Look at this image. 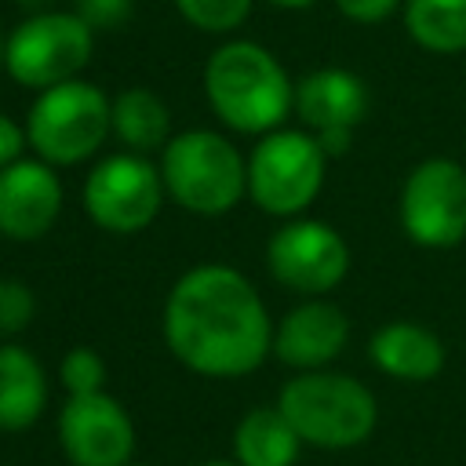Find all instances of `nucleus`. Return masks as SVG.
Wrapping results in <instances>:
<instances>
[{
    "mask_svg": "<svg viewBox=\"0 0 466 466\" xmlns=\"http://www.w3.org/2000/svg\"><path fill=\"white\" fill-rule=\"evenodd\" d=\"M164 342L189 371L237 379L273 353V320L240 269L204 262L186 269L167 291Z\"/></svg>",
    "mask_w": 466,
    "mask_h": 466,
    "instance_id": "obj_1",
    "label": "nucleus"
},
{
    "mask_svg": "<svg viewBox=\"0 0 466 466\" xmlns=\"http://www.w3.org/2000/svg\"><path fill=\"white\" fill-rule=\"evenodd\" d=\"M266 266L288 291L324 299L350 269V244L320 218H288L266 244Z\"/></svg>",
    "mask_w": 466,
    "mask_h": 466,
    "instance_id": "obj_10",
    "label": "nucleus"
},
{
    "mask_svg": "<svg viewBox=\"0 0 466 466\" xmlns=\"http://www.w3.org/2000/svg\"><path fill=\"white\" fill-rule=\"evenodd\" d=\"M25 146H29L25 127H18L7 113H0V167L22 160V149H25Z\"/></svg>",
    "mask_w": 466,
    "mask_h": 466,
    "instance_id": "obj_25",
    "label": "nucleus"
},
{
    "mask_svg": "<svg viewBox=\"0 0 466 466\" xmlns=\"http://www.w3.org/2000/svg\"><path fill=\"white\" fill-rule=\"evenodd\" d=\"M4 51H7V33H0V69H4Z\"/></svg>",
    "mask_w": 466,
    "mask_h": 466,
    "instance_id": "obj_28",
    "label": "nucleus"
},
{
    "mask_svg": "<svg viewBox=\"0 0 466 466\" xmlns=\"http://www.w3.org/2000/svg\"><path fill=\"white\" fill-rule=\"evenodd\" d=\"M47 404L44 364L25 346H0V430H29Z\"/></svg>",
    "mask_w": 466,
    "mask_h": 466,
    "instance_id": "obj_16",
    "label": "nucleus"
},
{
    "mask_svg": "<svg viewBox=\"0 0 466 466\" xmlns=\"http://www.w3.org/2000/svg\"><path fill=\"white\" fill-rule=\"evenodd\" d=\"M328 157L313 131L277 127L262 135L248 157V197L258 211L299 218L324 186Z\"/></svg>",
    "mask_w": 466,
    "mask_h": 466,
    "instance_id": "obj_7",
    "label": "nucleus"
},
{
    "mask_svg": "<svg viewBox=\"0 0 466 466\" xmlns=\"http://www.w3.org/2000/svg\"><path fill=\"white\" fill-rule=\"evenodd\" d=\"M299 448L302 441L277 404L251 408L233 430V459L240 466H295Z\"/></svg>",
    "mask_w": 466,
    "mask_h": 466,
    "instance_id": "obj_17",
    "label": "nucleus"
},
{
    "mask_svg": "<svg viewBox=\"0 0 466 466\" xmlns=\"http://www.w3.org/2000/svg\"><path fill=\"white\" fill-rule=\"evenodd\" d=\"M62 211V182L40 157L0 167V233L7 240H40Z\"/></svg>",
    "mask_w": 466,
    "mask_h": 466,
    "instance_id": "obj_12",
    "label": "nucleus"
},
{
    "mask_svg": "<svg viewBox=\"0 0 466 466\" xmlns=\"http://www.w3.org/2000/svg\"><path fill=\"white\" fill-rule=\"evenodd\" d=\"M164 204V178L153 160L142 153H109L84 178V211L87 218L116 237L142 233L153 226Z\"/></svg>",
    "mask_w": 466,
    "mask_h": 466,
    "instance_id": "obj_8",
    "label": "nucleus"
},
{
    "mask_svg": "<svg viewBox=\"0 0 466 466\" xmlns=\"http://www.w3.org/2000/svg\"><path fill=\"white\" fill-rule=\"evenodd\" d=\"M295 113L313 135L353 131L368 113V84L353 69L320 66L295 84Z\"/></svg>",
    "mask_w": 466,
    "mask_h": 466,
    "instance_id": "obj_14",
    "label": "nucleus"
},
{
    "mask_svg": "<svg viewBox=\"0 0 466 466\" xmlns=\"http://www.w3.org/2000/svg\"><path fill=\"white\" fill-rule=\"evenodd\" d=\"M109 135H113V98L98 84L80 76L36 91L25 116L29 149L51 167H69L95 157Z\"/></svg>",
    "mask_w": 466,
    "mask_h": 466,
    "instance_id": "obj_5",
    "label": "nucleus"
},
{
    "mask_svg": "<svg viewBox=\"0 0 466 466\" xmlns=\"http://www.w3.org/2000/svg\"><path fill=\"white\" fill-rule=\"evenodd\" d=\"M127 466H146V462H127Z\"/></svg>",
    "mask_w": 466,
    "mask_h": 466,
    "instance_id": "obj_29",
    "label": "nucleus"
},
{
    "mask_svg": "<svg viewBox=\"0 0 466 466\" xmlns=\"http://www.w3.org/2000/svg\"><path fill=\"white\" fill-rule=\"evenodd\" d=\"M164 193L193 215L215 218L233 211L248 193V160L240 149L208 127L178 131L160 149Z\"/></svg>",
    "mask_w": 466,
    "mask_h": 466,
    "instance_id": "obj_4",
    "label": "nucleus"
},
{
    "mask_svg": "<svg viewBox=\"0 0 466 466\" xmlns=\"http://www.w3.org/2000/svg\"><path fill=\"white\" fill-rule=\"evenodd\" d=\"M371 364L400 382H430L444 371V342L415 324V320H390L368 342Z\"/></svg>",
    "mask_w": 466,
    "mask_h": 466,
    "instance_id": "obj_15",
    "label": "nucleus"
},
{
    "mask_svg": "<svg viewBox=\"0 0 466 466\" xmlns=\"http://www.w3.org/2000/svg\"><path fill=\"white\" fill-rule=\"evenodd\" d=\"M204 95L211 113L240 135H269L295 109L288 69L255 40H226L204 62Z\"/></svg>",
    "mask_w": 466,
    "mask_h": 466,
    "instance_id": "obj_2",
    "label": "nucleus"
},
{
    "mask_svg": "<svg viewBox=\"0 0 466 466\" xmlns=\"http://www.w3.org/2000/svg\"><path fill=\"white\" fill-rule=\"evenodd\" d=\"M58 444L73 466H127L135 455V426L116 397H66L58 411Z\"/></svg>",
    "mask_w": 466,
    "mask_h": 466,
    "instance_id": "obj_11",
    "label": "nucleus"
},
{
    "mask_svg": "<svg viewBox=\"0 0 466 466\" xmlns=\"http://www.w3.org/2000/svg\"><path fill=\"white\" fill-rule=\"evenodd\" d=\"M36 313V295L29 284L15 280V277H4L0 280V335H18L29 328Z\"/></svg>",
    "mask_w": 466,
    "mask_h": 466,
    "instance_id": "obj_22",
    "label": "nucleus"
},
{
    "mask_svg": "<svg viewBox=\"0 0 466 466\" xmlns=\"http://www.w3.org/2000/svg\"><path fill=\"white\" fill-rule=\"evenodd\" d=\"M58 379H62L66 397L102 393L106 390V360L91 346H73V350H66V357L58 364Z\"/></svg>",
    "mask_w": 466,
    "mask_h": 466,
    "instance_id": "obj_21",
    "label": "nucleus"
},
{
    "mask_svg": "<svg viewBox=\"0 0 466 466\" xmlns=\"http://www.w3.org/2000/svg\"><path fill=\"white\" fill-rule=\"evenodd\" d=\"M350 342V317L328 299H306L273 328V357L295 371L328 368Z\"/></svg>",
    "mask_w": 466,
    "mask_h": 466,
    "instance_id": "obj_13",
    "label": "nucleus"
},
{
    "mask_svg": "<svg viewBox=\"0 0 466 466\" xmlns=\"http://www.w3.org/2000/svg\"><path fill=\"white\" fill-rule=\"evenodd\" d=\"M400 226L419 248H455L466 240V167L451 157L419 160L400 186Z\"/></svg>",
    "mask_w": 466,
    "mask_h": 466,
    "instance_id": "obj_9",
    "label": "nucleus"
},
{
    "mask_svg": "<svg viewBox=\"0 0 466 466\" xmlns=\"http://www.w3.org/2000/svg\"><path fill=\"white\" fill-rule=\"evenodd\" d=\"M335 7L342 18H350L357 25H379L400 7V0H335Z\"/></svg>",
    "mask_w": 466,
    "mask_h": 466,
    "instance_id": "obj_24",
    "label": "nucleus"
},
{
    "mask_svg": "<svg viewBox=\"0 0 466 466\" xmlns=\"http://www.w3.org/2000/svg\"><path fill=\"white\" fill-rule=\"evenodd\" d=\"M200 466H240L237 459H211V462H200Z\"/></svg>",
    "mask_w": 466,
    "mask_h": 466,
    "instance_id": "obj_27",
    "label": "nucleus"
},
{
    "mask_svg": "<svg viewBox=\"0 0 466 466\" xmlns=\"http://www.w3.org/2000/svg\"><path fill=\"white\" fill-rule=\"evenodd\" d=\"M76 15L91 29H113L131 15V0H76Z\"/></svg>",
    "mask_w": 466,
    "mask_h": 466,
    "instance_id": "obj_23",
    "label": "nucleus"
},
{
    "mask_svg": "<svg viewBox=\"0 0 466 466\" xmlns=\"http://www.w3.org/2000/svg\"><path fill=\"white\" fill-rule=\"evenodd\" d=\"M113 135L127 153H153L164 149L171 138V113L164 98L149 87H124L113 98Z\"/></svg>",
    "mask_w": 466,
    "mask_h": 466,
    "instance_id": "obj_18",
    "label": "nucleus"
},
{
    "mask_svg": "<svg viewBox=\"0 0 466 466\" xmlns=\"http://www.w3.org/2000/svg\"><path fill=\"white\" fill-rule=\"evenodd\" d=\"M95 51V29L76 11H33L7 33L4 69L15 84L47 91L76 80Z\"/></svg>",
    "mask_w": 466,
    "mask_h": 466,
    "instance_id": "obj_6",
    "label": "nucleus"
},
{
    "mask_svg": "<svg viewBox=\"0 0 466 466\" xmlns=\"http://www.w3.org/2000/svg\"><path fill=\"white\" fill-rule=\"evenodd\" d=\"M408 36L433 55L466 51V0H404Z\"/></svg>",
    "mask_w": 466,
    "mask_h": 466,
    "instance_id": "obj_19",
    "label": "nucleus"
},
{
    "mask_svg": "<svg viewBox=\"0 0 466 466\" xmlns=\"http://www.w3.org/2000/svg\"><path fill=\"white\" fill-rule=\"evenodd\" d=\"M269 4H277V7H309L317 0H269Z\"/></svg>",
    "mask_w": 466,
    "mask_h": 466,
    "instance_id": "obj_26",
    "label": "nucleus"
},
{
    "mask_svg": "<svg viewBox=\"0 0 466 466\" xmlns=\"http://www.w3.org/2000/svg\"><path fill=\"white\" fill-rule=\"evenodd\" d=\"M175 7L200 33H233L248 22L255 0H175Z\"/></svg>",
    "mask_w": 466,
    "mask_h": 466,
    "instance_id": "obj_20",
    "label": "nucleus"
},
{
    "mask_svg": "<svg viewBox=\"0 0 466 466\" xmlns=\"http://www.w3.org/2000/svg\"><path fill=\"white\" fill-rule=\"evenodd\" d=\"M277 408L295 426L299 441L324 451H346L371 437L379 422L375 393L346 371H299L284 382Z\"/></svg>",
    "mask_w": 466,
    "mask_h": 466,
    "instance_id": "obj_3",
    "label": "nucleus"
}]
</instances>
